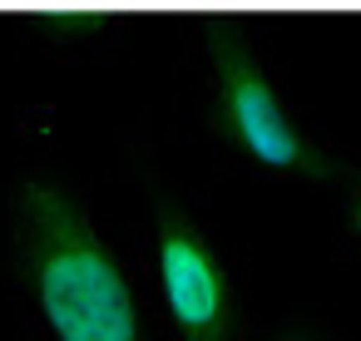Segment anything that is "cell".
Returning a JSON list of instances; mask_svg holds the SVG:
<instances>
[{"label":"cell","instance_id":"277c9868","mask_svg":"<svg viewBox=\"0 0 361 341\" xmlns=\"http://www.w3.org/2000/svg\"><path fill=\"white\" fill-rule=\"evenodd\" d=\"M341 242H346V252H361V159L341 188Z\"/></svg>","mask_w":361,"mask_h":341},{"label":"cell","instance_id":"7a4b0ae2","mask_svg":"<svg viewBox=\"0 0 361 341\" xmlns=\"http://www.w3.org/2000/svg\"><path fill=\"white\" fill-rule=\"evenodd\" d=\"M129 159L144 178V277L169 341H257L243 267L228 252L213 218L169 178L154 129L139 119L124 129Z\"/></svg>","mask_w":361,"mask_h":341},{"label":"cell","instance_id":"5b68a950","mask_svg":"<svg viewBox=\"0 0 361 341\" xmlns=\"http://www.w3.org/2000/svg\"><path fill=\"white\" fill-rule=\"evenodd\" d=\"M272 341H351V336H346L341 326L322 321V316H287Z\"/></svg>","mask_w":361,"mask_h":341},{"label":"cell","instance_id":"6da1fadb","mask_svg":"<svg viewBox=\"0 0 361 341\" xmlns=\"http://www.w3.org/2000/svg\"><path fill=\"white\" fill-rule=\"evenodd\" d=\"M0 252L35 341H164L124 242L45 154L16 173L0 203Z\"/></svg>","mask_w":361,"mask_h":341},{"label":"cell","instance_id":"3957f363","mask_svg":"<svg viewBox=\"0 0 361 341\" xmlns=\"http://www.w3.org/2000/svg\"><path fill=\"white\" fill-rule=\"evenodd\" d=\"M203 60V94H208V129L223 144V154L272 183H302L322 193H341L356 173L351 149L331 144L322 129L307 124V114L282 94L272 80L257 35L238 20L213 16L208 30L193 35Z\"/></svg>","mask_w":361,"mask_h":341}]
</instances>
